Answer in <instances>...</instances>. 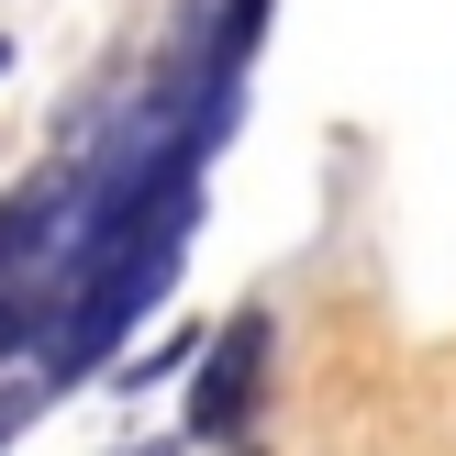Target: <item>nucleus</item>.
Masks as SVG:
<instances>
[{
  "mask_svg": "<svg viewBox=\"0 0 456 456\" xmlns=\"http://www.w3.org/2000/svg\"><path fill=\"white\" fill-rule=\"evenodd\" d=\"M256 379H267V312H234V323L212 334V356H200V379H190V435L234 445L245 412H256Z\"/></svg>",
  "mask_w": 456,
  "mask_h": 456,
  "instance_id": "obj_1",
  "label": "nucleus"
},
{
  "mask_svg": "<svg viewBox=\"0 0 456 456\" xmlns=\"http://www.w3.org/2000/svg\"><path fill=\"white\" fill-rule=\"evenodd\" d=\"M12 423H22V390H0V445H12Z\"/></svg>",
  "mask_w": 456,
  "mask_h": 456,
  "instance_id": "obj_2",
  "label": "nucleus"
},
{
  "mask_svg": "<svg viewBox=\"0 0 456 456\" xmlns=\"http://www.w3.org/2000/svg\"><path fill=\"white\" fill-rule=\"evenodd\" d=\"M0 67H12V45H0Z\"/></svg>",
  "mask_w": 456,
  "mask_h": 456,
  "instance_id": "obj_3",
  "label": "nucleus"
},
{
  "mask_svg": "<svg viewBox=\"0 0 456 456\" xmlns=\"http://www.w3.org/2000/svg\"><path fill=\"white\" fill-rule=\"evenodd\" d=\"M145 456H156V445H145Z\"/></svg>",
  "mask_w": 456,
  "mask_h": 456,
  "instance_id": "obj_4",
  "label": "nucleus"
}]
</instances>
